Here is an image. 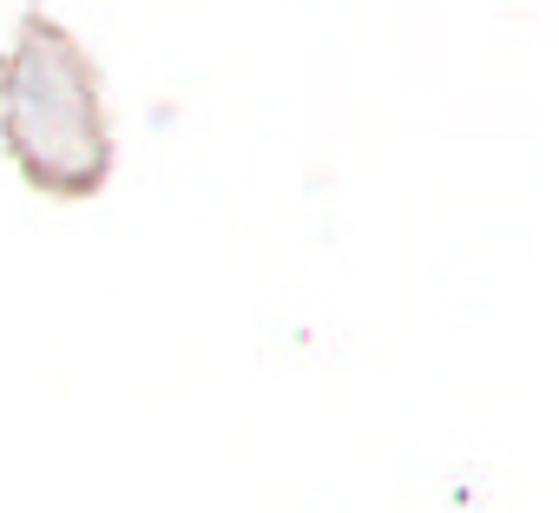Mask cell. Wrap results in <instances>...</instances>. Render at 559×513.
<instances>
[{
    "label": "cell",
    "mask_w": 559,
    "mask_h": 513,
    "mask_svg": "<svg viewBox=\"0 0 559 513\" xmlns=\"http://www.w3.org/2000/svg\"><path fill=\"white\" fill-rule=\"evenodd\" d=\"M0 152L47 198H99L112 178L99 67L47 8H27L0 53Z\"/></svg>",
    "instance_id": "6da1fadb"
}]
</instances>
